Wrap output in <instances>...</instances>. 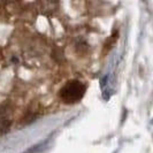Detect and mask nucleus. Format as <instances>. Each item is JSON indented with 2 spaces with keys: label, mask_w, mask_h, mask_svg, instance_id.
Segmentation results:
<instances>
[{
  "label": "nucleus",
  "mask_w": 153,
  "mask_h": 153,
  "mask_svg": "<svg viewBox=\"0 0 153 153\" xmlns=\"http://www.w3.org/2000/svg\"><path fill=\"white\" fill-rule=\"evenodd\" d=\"M86 86L77 79L68 81L60 90V98L65 104H76L84 97Z\"/></svg>",
  "instance_id": "obj_1"
}]
</instances>
